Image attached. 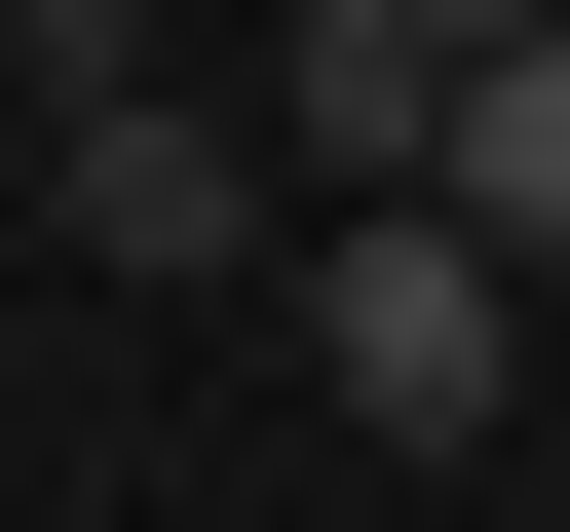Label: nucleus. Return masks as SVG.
<instances>
[{
    "mask_svg": "<svg viewBox=\"0 0 570 532\" xmlns=\"http://www.w3.org/2000/svg\"><path fill=\"white\" fill-rule=\"evenodd\" d=\"M419 190H456L494 266H570V39H532V0L456 39V115H419Z\"/></svg>",
    "mask_w": 570,
    "mask_h": 532,
    "instance_id": "20e7f679",
    "label": "nucleus"
},
{
    "mask_svg": "<svg viewBox=\"0 0 570 532\" xmlns=\"http://www.w3.org/2000/svg\"><path fill=\"white\" fill-rule=\"evenodd\" d=\"M39 152H77V266H266V115L115 77V115H39Z\"/></svg>",
    "mask_w": 570,
    "mask_h": 532,
    "instance_id": "f03ea898",
    "label": "nucleus"
},
{
    "mask_svg": "<svg viewBox=\"0 0 570 532\" xmlns=\"http://www.w3.org/2000/svg\"><path fill=\"white\" fill-rule=\"evenodd\" d=\"M456 39H494V0H266V152H343V190H419Z\"/></svg>",
    "mask_w": 570,
    "mask_h": 532,
    "instance_id": "7ed1b4c3",
    "label": "nucleus"
},
{
    "mask_svg": "<svg viewBox=\"0 0 570 532\" xmlns=\"http://www.w3.org/2000/svg\"><path fill=\"white\" fill-rule=\"evenodd\" d=\"M305 266V381L381 418V456H494V381H532V266L456 228V190H343V228H266Z\"/></svg>",
    "mask_w": 570,
    "mask_h": 532,
    "instance_id": "f257e3e1",
    "label": "nucleus"
}]
</instances>
